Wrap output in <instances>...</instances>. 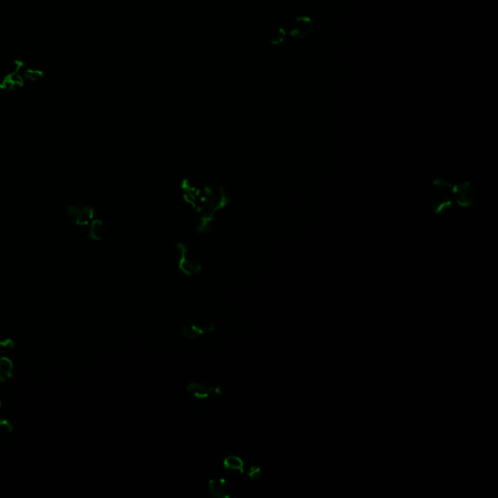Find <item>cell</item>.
I'll use <instances>...</instances> for the list:
<instances>
[{"instance_id": "cell-1", "label": "cell", "mask_w": 498, "mask_h": 498, "mask_svg": "<svg viewBox=\"0 0 498 498\" xmlns=\"http://www.w3.org/2000/svg\"><path fill=\"white\" fill-rule=\"evenodd\" d=\"M68 216L72 222L77 225H86L92 218L93 209L84 204L71 205L68 208Z\"/></svg>"}, {"instance_id": "cell-2", "label": "cell", "mask_w": 498, "mask_h": 498, "mask_svg": "<svg viewBox=\"0 0 498 498\" xmlns=\"http://www.w3.org/2000/svg\"><path fill=\"white\" fill-rule=\"evenodd\" d=\"M208 497L211 498H231V488L225 479L212 478L206 486Z\"/></svg>"}, {"instance_id": "cell-3", "label": "cell", "mask_w": 498, "mask_h": 498, "mask_svg": "<svg viewBox=\"0 0 498 498\" xmlns=\"http://www.w3.org/2000/svg\"><path fill=\"white\" fill-rule=\"evenodd\" d=\"M215 325L214 324H209L204 327H201L195 323L192 322H187L181 327V335L187 340H195L198 338L202 337L205 333H211L215 331Z\"/></svg>"}, {"instance_id": "cell-4", "label": "cell", "mask_w": 498, "mask_h": 498, "mask_svg": "<svg viewBox=\"0 0 498 498\" xmlns=\"http://www.w3.org/2000/svg\"><path fill=\"white\" fill-rule=\"evenodd\" d=\"M186 391L189 395L195 397L198 400L206 399L210 396V394H222V388L221 387H206L205 385L200 383H191L187 385Z\"/></svg>"}, {"instance_id": "cell-5", "label": "cell", "mask_w": 498, "mask_h": 498, "mask_svg": "<svg viewBox=\"0 0 498 498\" xmlns=\"http://www.w3.org/2000/svg\"><path fill=\"white\" fill-rule=\"evenodd\" d=\"M222 464H223V467L227 470L238 471L242 474L245 473V461L242 459V457H240L238 455H235V454L228 455L224 458Z\"/></svg>"}, {"instance_id": "cell-6", "label": "cell", "mask_w": 498, "mask_h": 498, "mask_svg": "<svg viewBox=\"0 0 498 498\" xmlns=\"http://www.w3.org/2000/svg\"><path fill=\"white\" fill-rule=\"evenodd\" d=\"M13 362L7 357H0V383H4L13 376Z\"/></svg>"}, {"instance_id": "cell-7", "label": "cell", "mask_w": 498, "mask_h": 498, "mask_svg": "<svg viewBox=\"0 0 498 498\" xmlns=\"http://www.w3.org/2000/svg\"><path fill=\"white\" fill-rule=\"evenodd\" d=\"M102 230H103V225L100 221H98V220L92 221L91 230H90V236H91V239H94V240L100 239L101 235H102Z\"/></svg>"}, {"instance_id": "cell-8", "label": "cell", "mask_w": 498, "mask_h": 498, "mask_svg": "<svg viewBox=\"0 0 498 498\" xmlns=\"http://www.w3.org/2000/svg\"><path fill=\"white\" fill-rule=\"evenodd\" d=\"M13 426L11 422L7 419H0V435H6L11 433Z\"/></svg>"}, {"instance_id": "cell-9", "label": "cell", "mask_w": 498, "mask_h": 498, "mask_svg": "<svg viewBox=\"0 0 498 498\" xmlns=\"http://www.w3.org/2000/svg\"><path fill=\"white\" fill-rule=\"evenodd\" d=\"M261 473H262L261 468H260V467H258V466H255V465H254V466H252V467L250 468V470H249V477L250 479H251V480L256 481L257 479H259V478L261 477Z\"/></svg>"}, {"instance_id": "cell-10", "label": "cell", "mask_w": 498, "mask_h": 498, "mask_svg": "<svg viewBox=\"0 0 498 498\" xmlns=\"http://www.w3.org/2000/svg\"><path fill=\"white\" fill-rule=\"evenodd\" d=\"M14 347V342L10 339L7 340H0V350L6 351L9 349H12Z\"/></svg>"}, {"instance_id": "cell-11", "label": "cell", "mask_w": 498, "mask_h": 498, "mask_svg": "<svg viewBox=\"0 0 498 498\" xmlns=\"http://www.w3.org/2000/svg\"><path fill=\"white\" fill-rule=\"evenodd\" d=\"M0 408H1V401H0Z\"/></svg>"}]
</instances>
